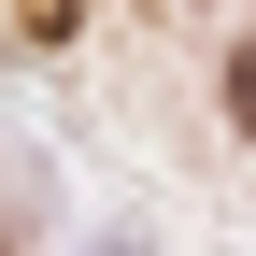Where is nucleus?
I'll return each mask as SVG.
<instances>
[{
    "mask_svg": "<svg viewBox=\"0 0 256 256\" xmlns=\"http://www.w3.org/2000/svg\"><path fill=\"white\" fill-rule=\"evenodd\" d=\"M228 114H242V128H256V43H242V57H228Z\"/></svg>",
    "mask_w": 256,
    "mask_h": 256,
    "instance_id": "f257e3e1",
    "label": "nucleus"
},
{
    "mask_svg": "<svg viewBox=\"0 0 256 256\" xmlns=\"http://www.w3.org/2000/svg\"><path fill=\"white\" fill-rule=\"evenodd\" d=\"M72 14H86V0H28V28H72Z\"/></svg>",
    "mask_w": 256,
    "mask_h": 256,
    "instance_id": "f03ea898",
    "label": "nucleus"
}]
</instances>
